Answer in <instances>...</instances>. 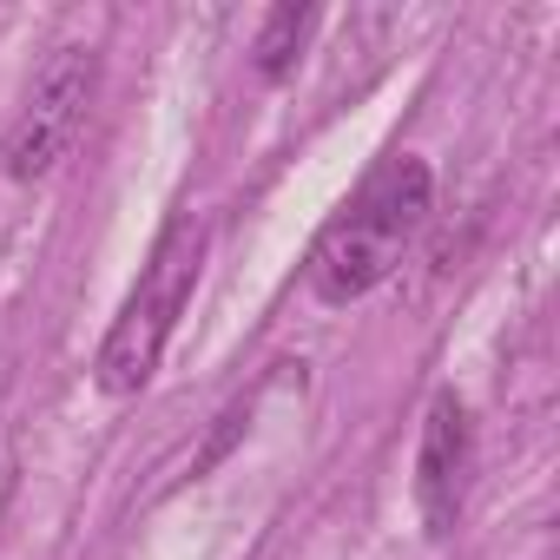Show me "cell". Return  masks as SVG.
I'll return each instance as SVG.
<instances>
[{"label": "cell", "mask_w": 560, "mask_h": 560, "mask_svg": "<svg viewBox=\"0 0 560 560\" xmlns=\"http://www.w3.org/2000/svg\"><path fill=\"white\" fill-rule=\"evenodd\" d=\"M422 218H429V165L422 159H389L350 198V211L317 237V250H311V291L324 304L370 298L383 277H396V264L416 244Z\"/></svg>", "instance_id": "6da1fadb"}, {"label": "cell", "mask_w": 560, "mask_h": 560, "mask_svg": "<svg viewBox=\"0 0 560 560\" xmlns=\"http://www.w3.org/2000/svg\"><path fill=\"white\" fill-rule=\"evenodd\" d=\"M468 475H475V429L455 389H435L429 416H422V442H416V508L429 534H448L462 501H468Z\"/></svg>", "instance_id": "277c9868"}, {"label": "cell", "mask_w": 560, "mask_h": 560, "mask_svg": "<svg viewBox=\"0 0 560 560\" xmlns=\"http://www.w3.org/2000/svg\"><path fill=\"white\" fill-rule=\"evenodd\" d=\"M317 27V8H270L264 27H257V73L264 80H291V67L304 60V40Z\"/></svg>", "instance_id": "5b68a950"}, {"label": "cell", "mask_w": 560, "mask_h": 560, "mask_svg": "<svg viewBox=\"0 0 560 560\" xmlns=\"http://www.w3.org/2000/svg\"><path fill=\"white\" fill-rule=\"evenodd\" d=\"M198 264H205V218L178 211L159 231V244H152V257L139 270L126 311L113 317V330H106V343L93 357V383L106 396H139L152 383V370H159V357H165L191 291H198Z\"/></svg>", "instance_id": "7a4b0ae2"}, {"label": "cell", "mask_w": 560, "mask_h": 560, "mask_svg": "<svg viewBox=\"0 0 560 560\" xmlns=\"http://www.w3.org/2000/svg\"><path fill=\"white\" fill-rule=\"evenodd\" d=\"M93 93H100V54L67 40L40 60L34 86H27V106L8 132V178L14 185H34V178H54L80 132H86V113H93Z\"/></svg>", "instance_id": "3957f363"}, {"label": "cell", "mask_w": 560, "mask_h": 560, "mask_svg": "<svg viewBox=\"0 0 560 560\" xmlns=\"http://www.w3.org/2000/svg\"><path fill=\"white\" fill-rule=\"evenodd\" d=\"M244 422H250V402H231V409H224V429H218V435L205 442V455H198V475H205V468H211V462L237 442V429H244Z\"/></svg>", "instance_id": "8992f818"}]
</instances>
